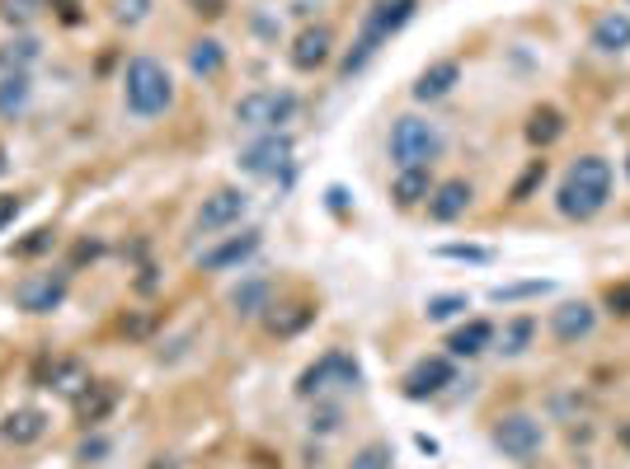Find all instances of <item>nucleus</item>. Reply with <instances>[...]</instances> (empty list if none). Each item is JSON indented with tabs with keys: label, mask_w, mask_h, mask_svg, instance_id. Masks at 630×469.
Wrapping results in <instances>:
<instances>
[{
	"label": "nucleus",
	"mask_w": 630,
	"mask_h": 469,
	"mask_svg": "<svg viewBox=\"0 0 630 469\" xmlns=\"http://www.w3.org/2000/svg\"><path fill=\"white\" fill-rule=\"evenodd\" d=\"M189 71H193L198 80H217V76L226 71V47H222L217 38H198V43L189 47Z\"/></svg>",
	"instance_id": "c85d7f7f"
},
{
	"label": "nucleus",
	"mask_w": 630,
	"mask_h": 469,
	"mask_svg": "<svg viewBox=\"0 0 630 469\" xmlns=\"http://www.w3.org/2000/svg\"><path fill=\"white\" fill-rule=\"evenodd\" d=\"M245 211H250V193H240V188H217L212 197H203V207H198L193 226H198V234H217V230L240 226Z\"/></svg>",
	"instance_id": "f8f14e48"
},
{
	"label": "nucleus",
	"mask_w": 630,
	"mask_h": 469,
	"mask_svg": "<svg viewBox=\"0 0 630 469\" xmlns=\"http://www.w3.org/2000/svg\"><path fill=\"white\" fill-rule=\"evenodd\" d=\"M414 10H419V0H376V5L362 14V24H358V38L353 47L344 53L339 61V76H358L362 66H368L376 53H381V43H391L395 33H401L409 20H414Z\"/></svg>",
	"instance_id": "f03ea898"
},
{
	"label": "nucleus",
	"mask_w": 630,
	"mask_h": 469,
	"mask_svg": "<svg viewBox=\"0 0 630 469\" xmlns=\"http://www.w3.org/2000/svg\"><path fill=\"white\" fill-rule=\"evenodd\" d=\"M53 249H57V230L38 226V230H29V240L10 244V259H43V254H53Z\"/></svg>",
	"instance_id": "2f4dec72"
},
{
	"label": "nucleus",
	"mask_w": 630,
	"mask_h": 469,
	"mask_svg": "<svg viewBox=\"0 0 630 469\" xmlns=\"http://www.w3.org/2000/svg\"><path fill=\"white\" fill-rule=\"evenodd\" d=\"M339 423H344V413L335 409V404H320L311 413V432L315 437H329V432H339Z\"/></svg>",
	"instance_id": "ea45409f"
},
{
	"label": "nucleus",
	"mask_w": 630,
	"mask_h": 469,
	"mask_svg": "<svg viewBox=\"0 0 630 469\" xmlns=\"http://www.w3.org/2000/svg\"><path fill=\"white\" fill-rule=\"evenodd\" d=\"M0 174H5V150H0Z\"/></svg>",
	"instance_id": "09e8293b"
},
{
	"label": "nucleus",
	"mask_w": 630,
	"mask_h": 469,
	"mask_svg": "<svg viewBox=\"0 0 630 469\" xmlns=\"http://www.w3.org/2000/svg\"><path fill=\"white\" fill-rule=\"evenodd\" d=\"M626 179H630V156H626Z\"/></svg>",
	"instance_id": "8fccbe9b"
},
{
	"label": "nucleus",
	"mask_w": 630,
	"mask_h": 469,
	"mask_svg": "<svg viewBox=\"0 0 630 469\" xmlns=\"http://www.w3.org/2000/svg\"><path fill=\"white\" fill-rule=\"evenodd\" d=\"M442 146H447V137H442L438 123L405 113V117H395V123H391L386 156H391L395 170H409V164H434L442 156Z\"/></svg>",
	"instance_id": "20e7f679"
},
{
	"label": "nucleus",
	"mask_w": 630,
	"mask_h": 469,
	"mask_svg": "<svg viewBox=\"0 0 630 469\" xmlns=\"http://www.w3.org/2000/svg\"><path fill=\"white\" fill-rule=\"evenodd\" d=\"M273 306V282L269 277H250L240 282L236 291H230V310L240 314V320H259V314H269Z\"/></svg>",
	"instance_id": "5701e85b"
},
{
	"label": "nucleus",
	"mask_w": 630,
	"mask_h": 469,
	"mask_svg": "<svg viewBox=\"0 0 630 469\" xmlns=\"http://www.w3.org/2000/svg\"><path fill=\"white\" fill-rule=\"evenodd\" d=\"M490 437L513 465H537L541 446H545V427H541V417H532V413H504V417H494Z\"/></svg>",
	"instance_id": "0eeeda50"
},
{
	"label": "nucleus",
	"mask_w": 630,
	"mask_h": 469,
	"mask_svg": "<svg viewBox=\"0 0 630 469\" xmlns=\"http://www.w3.org/2000/svg\"><path fill=\"white\" fill-rule=\"evenodd\" d=\"M532 339H537V320H532V314H513V320L504 324V333L494 329V347H499L504 357H522V352L532 347Z\"/></svg>",
	"instance_id": "cd10ccee"
},
{
	"label": "nucleus",
	"mask_w": 630,
	"mask_h": 469,
	"mask_svg": "<svg viewBox=\"0 0 630 469\" xmlns=\"http://www.w3.org/2000/svg\"><path fill=\"white\" fill-rule=\"evenodd\" d=\"M189 10L198 14V20L212 24V20H222V14L230 10V0H189Z\"/></svg>",
	"instance_id": "37998d69"
},
{
	"label": "nucleus",
	"mask_w": 630,
	"mask_h": 469,
	"mask_svg": "<svg viewBox=\"0 0 630 469\" xmlns=\"http://www.w3.org/2000/svg\"><path fill=\"white\" fill-rule=\"evenodd\" d=\"M541 183H545V160H532V164H527V170L518 174V183H513V203H532V193L541 188Z\"/></svg>",
	"instance_id": "f704fd0d"
},
{
	"label": "nucleus",
	"mask_w": 630,
	"mask_h": 469,
	"mask_svg": "<svg viewBox=\"0 0 630 469\" xmlns=\"http://www.w3.org/2000/svg\"><path fill=\"white\" fill-rule=\"evenodd\" d=\"M362 380V366L353 352H344V347H329L320 362H311L302 376H296V399H325L329 390H353V385Z\"/></svg>",
	"instance_id": "39448f33"
},
{
	"label": "nucleus",
	"mask_w": 630,
	"mask_h": 469,
	"mask_svg": "<svg viewBox=\"0 0 630 469\" xmlns=\"http://www.w3.org/2000/svg\"><path fill=\"white\" fill-rule=\"evenodd\" d=\"M545 291H551V282H513V287H494L490 300L508 306V300H527V296H545Z\"/></svg>",
	"instance_id": "c9c22d12"
},
{
	"label": "nucleus",
	"mask_w": 630,
	"mask_h": 469,
	"mask_svg": "<svg viewBox=\"0 0 630 469\" xmlns=\"http://www.w3.org/2000/svg\"><path fill=\"white\" fill-rule=\"evenodd\" d=\"M457 385V366H452V357H419L405 371V380H401V394L405 399H414V404H424V399H438V394H447Z\"/></svg>",
	"instance_id": "9b49d317"
},
{
	"label": "nucleus",
	"mask_w": 630,
	"mask_h": 469,
	"mask_svg": "<svg viewBox=\"0 0 630 469\" xmlns=\"http://www.w3.org/2000/svg\"><path fill=\"white\" fill-rule=\"evenodd\" d=\"M146 14H151V0H113V24L137 28Z\"/></svg>",
	"instance_id": "e433bc0d"
},
{
	"label": "nucleus",
	"mask_w": 630,
	"mask_h": 469,
	"mask_svg": "<svg viewBox=\"0 0 630 469\" xmlns=\"http://www.w3.org/2000/svg\"><path fill=\"white\" fill-rule=\"evenodd\" d=\"M395 450L386 442H368L362 450H353V460H348V469H391Z\"/></svg>",
	"instance_id": "72a5a7b5"
},
{
	"label": "nucleus",
	"mask_w": 630,
	"mask_h": 469,
	"mask_svg": "<svg viewBox=\"0 0 630 469\" xmlns=\"http://www.w3.org/2000/svg\"><path fill=\"white\" fill-rule=\"evenodd\" d=\"M438 254L457 259V263H494V249H485V244H442Z\"/></svg>",
	"instance_id": "4c0bfd02"
},
{
	"label": "nucleus",
	"mask_w": 630,
	"mask_h": 469,
	"mask_svg": "<svg viewBox=\"0 0 630 469\" xmlns=\"http://www.w3.org/2000/svg\"><path fill=\"white\" fill-rule=\"evenodd\" d=\"M170 104H175V76L165 71V61L146 57V53L127 57V66H123V108L132 117H142V123H151V117L170 113Z\"/></svg>",
	"instance_id": "7ed1b4c3"
},
{
	"label": "nucleus",
	"mask_w": 630,
	"mask_h": 469,
	"mask_svg": "<svg viewBox=\"0 0 630 469\" xmlns=\"http://www.w3.org/2000/svg\"><path fill=\"white\" fill-rule=\"evenodd\" d=\"M292 137L288 131H259V137L250 141L236 156V164H240V174H250V179H278L292 164Z\"/></svg>",
	"instance_id": "1a4fd4ad"
},
{
	"label": "nucleus",
	"mask_w": 630,
	"mask_h": 469,
	"mask_svg": "<svg viewBox=\"0 0 630 469\" xmlns=\"http://www.w3.org/2000/svg\"><path fill=\"white\" fill-rule=\"evenodd\" d=\"M38 57H43V43L33 38V33H14L10 43H0V76H10V71L29 76V66Z\"/></svg>",
	"instance_id": "a878e982"
},
{
	"label": "nucleus",
	"mask_w": 630,
	"mask_h": 469,
	"mask_svg": "<svg viewBox=\"0 0 630 469\" xmlns=\"http://www.w3.org/2000/svg\"><path fill=\"white\" fill-rule=\"evenodd\" d=\"M617 442L630 450V423H621V427H617Z\"/></svg>",
	"instance_id": "de8ad7c7"
},
{
	"label": "nucleus",
	"mask_w": 630,
	"mask_h": 469,
	"mask_svg": "<svg viewBox=\"0 0 630 469\" xmlns=\"http://www.w3.org/2000/svg\"><path fill=\"white\" fill-rule=\"evenodd\" d=\"M47 10L57 14V24H66V28H76L86 14H80V0H47Z\"/></svg>",
	"instance_id": "a19ab883"
},
{
	"label": "nucleus",
	"mask_w": 630,
	"mask_h": 469,
	"mask_svg": "<svg viewBox=\"0 0 630 469\" xmlns=\"http://www.w3.org/2000/svg\"><path fill=\"white\" fill-rule=\"evenodd\" d=\"M76 423L80 432H99L113 417V409H119V385H109V380H90V390L76 399Z\"/></svg>",
	"instance_id": "a211bd4d"
},
{
	"label": "nucleus",
	"mask_w": 630,
	"mask_h": 469,
	"mask_svg": "<svg viewBox=\"0 0 630 469\" xmlns=\"http://www.w3.org/2000/svg\"><path fill=\"white\" fill-rule=\"evenodd\" d=\"M588 43H593V53H626V47H630V14L626 10L603 14V20L593 24Z\"/></svg>",
	"instance_id": "b1692460"
},
{
	"label": "nucleus",
	"mask_w": 630,
	"mask_h": 469,
	"mask_svg": "<svg viewBox=\"0 0 630 469\" xmlns=\"http://www.w3.org/2000/svg\"><path fill=\"white\" fill-rule=\"evenodd\" d=\"M447 357H480V352H490L494 347V324L490 320H466V324H461V329H452V333H447Z\"/></svg>",
	"instance_id": "4be33fe9"
},
{
	"label": "nucleus",
	"mask_w": 630,
	"mask_h": 469,
	"mask_svg": "<svg viewBox=\"0 0 630 469\" xmlns=\"http://www.w3.org/2000/svg\"><path fill=\"white\" fill-rule=\"evenodd\" d=\"M560 137H565V113H560L555 104L532 108V117H527V141L545 150V146H555Z\"/></svg>",
	"instance_id": "bb28decb"
},
{
	"label": "nucleus",
	"mask_w": 630,
	"mask_h": 469,
	"mask_svg": "<svg viewBox=\"0 0 630 469\" xmlns=\"http://www.w3.org/2000/svg\"><path fill=\"white\" fill-rule=\"evenodd\" d=\"M47 427H53V417H47L43 409H10L5 417H0V442L14 446V450H29V446H38L47 437Z\"/></svg>",
	"instance_id": "2eb2a0df"
},
{
	"label": "nucleus",
	"mask_w": 630,
	"mask_h": 469,
	"mask_svg": "<svg viewBox=\"0 0 630 469\" xmlns=\"http://www.w3.org/2000/svg\"><path fill=\"white\" fill-rule=\"evenodd\" d=\"M24 211V197L20 193H0V230L14 226V216Z\"/></svg>",
	"instance_id": "c03bdc74"
},
{
	"label": "nucleus",
	"mask_w": 630,
	"mask_h": 469,
	"mask_svg": "<svg viewBox=\"0 0 630 469\" xmlns=\"http://www.w3.org/2000/svg\"><path fill=\"white\" fill-rule=\"evenodd\" d=\"M113 329H119L127 343H146V339H151V333L160 329V314L137 306V310H123V314H119V324H113Z\"/></svg>",
	"instance_id": "7c9ffc66"
},
{
	"label": "nucleus",
	"mask_w": 630,
	"mask_h": 469,
	"mask_svg": "<svg viewBox=\"0 0 630 469\" xmlns=\"http://www.w3.org/2000/svg\"><path fill=\"white\" fill-rule=\"evenodd\" d=\"M90 380L94 376L80 357H43L33 366V385H38V390H53L57 399H66V404H76V399L90 390Z\"/></svg>",
	"instance_id": "9d476101"
},
{
	"label": "nucleus",
	"mask_w": 630,
	"mask_h": 469,
	"mask_svg": "<svg viewBox=\"0 0 630 469\" xmlns=\"http://www.w3.org/2000/svg\"><path fill=\"white\" fill-rule=\"evenodd\" d=\"M457 85H461V61L442 57V61H428L419 71V80H414V99H419V104H438V99H447Z\"/></svg>",
	"instance_id": "aec40b11"
},
{
	"label": "nucleus",
	"mask_w": 630,
	"mask_h": 469,
	"mask_svg": "<svg viewBox=\"0 0 630 469\" xmlns=\"http://www.w3.org/2000/svg\"><path fill=\"white\" fill-rule=\"evenodd\" d=\"M146 469H184V465H179V460H170V456H160V460H151Z\"/></svg>",
	"instance_id": "49530a36"
},
{
	"label": "nucleus",
	"mask_w": 630,
	"mask_h": 469,
	"mask_svg": "<svg viewBox=\"0 0 630 469\" xmlns=\"http://www.w3.org/2000/svg\"><path fill=\"white\" fill-rule=\"evenodd\" d=\"M466 310H471V296L466 291H442V296H428L424 320L428 324H447V320H457V314H466Z\"/></svg>",
	"instance_id": "c756f323"
},
{
	"label": "nucleus",
	"mask_w": 630,
	"mask_h": 469,
	"mask_svg": "<svg viewBox=\"0 0 630 469\" xmlns=\"http://www.w3.org/2000/svg\"><path fill=\"white\" fill-rule=\"evenodd\" d=\"M104 456H109V437H99V432H90V437L76 446V460L80 465H104Z\"/></svg>",
	"instance_id": "58836bf2"
},
{
	"label": "nucleus",
	"mask_w": 630,
	"mask_h": 469,
	"mask_svg": "<svg viewBox=\"0 0 630 469\" xmlns=\"http://www.w3.org/2000/svg\"><path fill=\"white\" fill-rule=\"evenodd\" d=\"M259 249H263V234L259 230H240V234H226L222 244L203 249V254H198V267H203V273H226V267L250 263Z\"/></svg>",
	"instance_id": "ddd939ff"
},
{
	"label": "nucleus",
	"mask_w": 630,
	"mask_h": 469,
	"mask_svg": "<svg viewBox=\"0 0 630 469\" xmlns=\"http://www.w3.org/2000/svg\"><path fill=\"white\" fill-rule=\"evenodd\" d=\"M593 329H598V310H593L588 300H565V306L551 310V339L555 343L574 347V343H584Z\"/></svg>",
	"instance_id": "dca6fc26"
},
{
	"label": "nucleus",
	"mask_w": 630,
	"mask_h": 469,
	"mask_svg": "<svg viewBox=\"0 0 630 469\" xmlns=\"http://www.w3.org/2000/svg\"><path fill=\"white\" fill-rule=\"evenodd\" d=\"M47 10V0H0V20L10 28H29Z\"/></svg>",
	"instance_id": "473e14b6"
},
{
	"label": "nucleus",
	"mask_w": 630,
	"mask_h": 469,
	"mask_svg": "<svg viewBox=\"0 0 630 469\" xmlns=\"http://www.w3.org/2000/svg\"><path fill=\"white\" fill-rule=\"evenodd\" d=\"M99 254H104V244H99V240H80V244H76V263H86V259L94 263Z\"/></svg>",
	"instance_id": "a18cd8bd"
},
{
	"label": "nucleus",
	"mask_w": 630,
	"mask_h": 469,
	"mask_svg": "<svg viewBox=\"0 0 630 469\" xmlns=\"http://www.w3.org/2000/svg\"><path fill=\"white\" fill-rule=\"evenodd\" d=\"M29 104H33V80L24 71L0 76V117H5V123H20L29 113Z\"/></svg>",
	"instance_id": "393cba45"
},
{
	"label": "nucleus",
	"mask_w": 630,
	"mask_h": 469,
	"mask_svg": "<svg viewBox=\"0 0 630 469\" xmlns=\"http://www.w3.org/2000/svg\"><path fill=\"white\" fill-rule=\"evenodd\" d=\"M296 108H302L296 90H250L236 99V123L250 131H283Z\"/></svg>",
	"instance_id": "423d86ee"
},
{
	"label": "nucleus",
	"mask_w": 630,
	"mask_h": 469,
	"mask_svg": "<svg viewBox=\"0 0 630 469\" xmlns=\"http://www.w3.org/2000/svg\"><path fill=\"white\" fill-rule=\"evenodd\" d=\"M434 188H438L434 164H409V170H395V179H391V197H395V207H401V211L424 207Z\"/></svg>",
	"instance_id": "6ab92c4d"
},
{
	"label": "nucleus",
	"mask_w": 630,
	"mask_h": 469,
	"mask_svg": "<svg viewBox=\"0 0 630 469\" xmlns=\"http://www.w3.org/2000/svg\"><path fill=\"white\" fill-rule=\"evenodd\" d=\"M329 57H335V33H329L325 24H306L302 33L292 38L288 47V61H292V71H320V66H329Z\"/></svg>",
	"instance_id": "4468645a"
},
{
	"label": "nucleus",
	"mask_w": 630,
	"mask_h": 469,
	"mask_svg": "<svg viewBox=\"0 0 630 469\" xmlns=\"http://www.w3.org/2000/svg\"><path fill=\"white\" fill-rule=\"evenodd\" d=\"M71 296V267H47V273H29L14 282V306L24 314H53Z\"/></svg>",
	"instance_id": "6e6552de"
},
{
	"label": "nucleus",
	"mask_w": 630,
	"mask_h": 469,
	"mask_svg": "<svg viewBox=\"0 0 630 469\" xmlns=\"http://www.w3.org/2000/svg\"><path fill=\"white\" fill-rule=\"evenodd\" d=\"M611 203V164L603 156H578L570 164V174L560 179L555 207L570 221H593L603 207Z\"/></svg>",
	"instance_id": "f257e3e1"
},
{
	"label": "nucleus",
	"mask_w": 630,
	"mask_h": 469,
	"mask_svg": "<svg viewBox=\"0 0 630 469\" xmlns=\"http://www.w3.org/2000/svg\"><path fill=\"white\" fill-rule=\"evenodd\" d=\"M315 310L311 300H288V306H269V314H263V329L273 333V339H296L302 329L315 324Z\"/></svg>",
	"instance_id": "412c9836"
},
{
	"label": "nucleus",
	"mask_w": 630,
	"mask_h": 469,
	"mask_svg": "<svg viewBox=\"0 0 630 469\" xmlns=\"http://www.w3.org/2000/svg\"><path fill=\"white\" fill-rule=\"evenodd\" d=\"M471 203H475V188L466 179H442L434 193H428V216H434L438 226H452V221H461V216L471 211Z\"/></svg>",
	"instance_id": "f3484780"
},
{
	"label": "nucleus",
	"mask_w": 630,
	"mask_h": 469,
	"mask_svg": "<svg viewBox=\"0 0 630 469\" xmlns=\"http://www.w3.org/2000/svg\"><path fill=\"white\" fill-rule=\"evenodd\" d=\"M607 310L626 320V314H630V282H617V287H607Z\"/></svg>",
	"instance_id": "79ce46f5"
}]
</instances>
